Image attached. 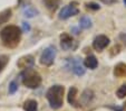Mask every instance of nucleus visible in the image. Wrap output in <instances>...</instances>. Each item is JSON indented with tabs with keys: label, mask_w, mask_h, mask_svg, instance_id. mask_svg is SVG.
I'll use <instances>...</instances> for the list:
<instances>
[{
	"label": "nucleus",
	"mask_w": 126,
	"mask_h": 111,
	"mask_svg": "<svg viewBox=\"0 0 126 111\" xmlns=\"http://www.w3.org/2000/svg\"><path fill=\"white\" fill-rule=\"evenodd\" d=\"M0 38L2 44L8 48H15L19 45L21 39V29L18 26L9 25L0 31Z\"/></svg>",
	"instance_id": "f257e3e1"
},
{
	"label": "nucleus",
	"mask_w": 126,
	"mask_h": 111,
	"mask_svg": "<svg viewBox=\"0 0 126 111\" xmlns=\"http://www.w3.org/2000/svg\"><path fill=\"white\" fill-rule=\"evenodd\" d=\"M64 87L59 84L52 85L48 89L47 93H46V98L49 102L50 108L55 109V110L62 108L64 104Z\"/></svg>",
	"instance_id": "f03ea898"
},
{
	"label": "nucleus",
	"mask_w": 126,
	"mask_h": 111,
	"mask_svg": "<svg viewBox=\"0 0 126 111\" xmlns=\"http://www.w3.org/2000/svg\"><path fill=\"white\" fill-rule=\"evenodd\" d=\"M22 84L25 87L29 88V89H37L39 85L41 84V76L38 72L31 70L30 68H26L24 72L20 74Z\"/></svg>",
	"instance_id": "7ed1b4c3"
},
{
	"label": "nucleus",
	"mask_w": 126,
	"mask_h": 111,
	"mask_svg": "<svg viewBox=\"0 0 126 111\" xmlns=\"http://www.w3.org/2000/svg\"><path fill=\"white\" fill-rule=\"evenodd\" d=\"M56 54H57V51H56L55 47L54 46H48L40 55V58H39L40 64L45 66H50L55 61Z\"/></svg>",
	"instance_id": "20e7f679"
},
{
	"label": "nucleus",
	"mask_w": 126,
	"mask_h": 111,
	"mask_svg": "<svg viewBox=\"0 0 126 111\" xmlns=\"http://www.w3.org/2000/svg\"><path fill=\"white\" fill-rule=\"evenodd\" d=\"M67 67L74 74H76L77 76H81L86 72L83 64L80 63V61L78 58H68V61H67Z\"/></svg>",
	"instance_id": "39448f33"
},
{
	"label": "nucleus",
	"mask_w": 126,
	"mask_h": 111,
	"mask_svg": "<svg viewBox=\"0 0 126 111\" xmlns=\"http://www.w3.org/2000/svg\"><path fill=\"white\" fill-rule=\"evenodd\" d=\"M108 44H110L108 37L105 36V35H98L93 41V48L97 52H102L108 46Z\"/></svg>",
	"instance_id": "423d86ee"
},
{
	"label": "nucleus",
	"mask_w": 126,
	"mask_h": 111,
	"mask_svg": "<svg viewBox=\"0 0 126 111\" xmlns=\"http://www.w3.org/2000/svg\"><path fill=\"white\" fill-rule=\"evenodd\" d=\"M78 12H79L78 8L70 3V5H68V6L63 7V9L60 10V12H59V19L66 20V19H68V18L73 17V16L78 15Z\"/></svg>",
	"instance_id": "0eeeda50"
},
{
	"label": "nucleus",
	"mask_w": 126,
	"mask_h": 111,
	"mask_svg": "<svg viewBox=\"0 0 126 111\" xmlns=\"http://www.w3.org/2000/svg\"><path fill=\"white\" fill-rule=\"evenodd\" d=\"M74 39L67 33H64V34L60 35V46L64 51H69V49L74 48Z\"/></svg>",
	"instance_id": "6e6552de"
},
{
	"label": "nucleus",
	"mask_w": 126,
	"mask_h": 111,
	"mask_svg": "<svg viewBox=\"0 0 126 111\" xmlns=\"http://www.w3.org/2000/svg\"><path fill=\"white\" fill-rule=\"evenodd\" d=\"M33 56L32 55H26L22 56L18 62H17V65L19 68H22V70H26V68H30L31 66L33 65Z\"/></svg>",
	"instance_id": "1a4fd4ad"
},
{
	"label": "nucleus",
	"mask_w": 126,
	"mask_h": 111,
	"mask_svg": "<svg viewBox=\"0 0 126 111\" xmlns=\"http://www.w3.org/2000/svg\"><path fill=\"white\" fill-rule=\"evenodd\" d=\"M77 89L75 87H71L69 89V92H68V95H67V100H68V103L73 107H76V108H79V103L77 101Z\"/></svg>",
	"instance_id": "9d476101"
},
{
	"label": "nucleus",
	"mask_w": 126,
	"mask_h": 111,
	"mask_svg": "<svg viewBox=\"0 0 126 111\" xmlns=\"http://www.w3.org/2000/svg\"><path fill=\"white\" fill-rule=\"evenodd\" d=\"M84 65H85L87 68L95 70V68L98 66V61L94 55H89L85 58V61H84Z\"/></svg>",
	"instance_id": "9b49d317"
},
{
	"label": "nucleus",
	"mask_w": 126,
	"mask_h": 111,
	"mask_svg": "<svg viewBox=\"0 0 126 111\" xmlns=\"http://www.w3.org/2000/svg\"><path fill=\"white\" fill-rule=\"evenodd\" d=\"M114 75L117 77H125L126 76V64L119 63L114 68Z\"/></svg>",
	"instance_id": "f8f14e48"
},
{
	"label": "nucleus",
	"mask_w": 126,
	"mask_h": 111,
	"mask_svg": "<svg viewBox=\"0 0 126 111\" xmlns=\"http://www.w3.org/2000/svg\"><path fill=\"white\" fill-rule=\"evenodd\" d=\"M25 111H38V103L36 100H27L24 103Z\"/></svg>",
	"instance_id": "ddd939ff"
},
{
	"label": "nucleus",
	"mask_w": 126,
	"mask_h": 111,
	"mask_svg": "<svg viewBox=\"0 0 126 111\" xmlns=\"http://www.w3.org/2000/svg\"><path fill=\"white\" fill-rule=\"evenodd\" d=\"M11 16H12L11 9H6V10H3V11H1L0 12V25H3L7 22H9Z\"/></svg>",
	"instance_id": "4468645a"
},
{
	"label": "nucleus",
	"mask_w": 126,
	"mask_h": 111,
	"mask_svg": "<svg viewBox=\"0 0 126 111\" xmlns=\"http://www.w3.org/2000/svg\"><path fill=\"white\" fill-rule=\"evenodd\" d=\"M92 19L89 17H87V16H83V17L80 18V20H79V27L83 29H88L92 27Z\"/></svg>",
	"instance_id": "2eb2a0df"
},
{
	"label": "nucleus",
	"mask_w": 126,
	"mask_h": 111,
	"mask_svg": "<svg viewBox=\"0 0 126 111\" xmlns=\"http://www.w3.org/2000/svg\"><path fill=\"white\" fill-rule=\"evenodd\" d=\"M44 2L47 5V7L49 8L50 10H55L56 8L59 5V1L58 0H44Z\"/></svg>",
	"instance_id": "dca6fc26"
},
{
	"label": "nucleus",
	"mask_w": 126,
	"mask_h": 111,
	"mask_svg": "<svg viewBox=\"0 0 126 111\" xmlns=\"http://www.w3.org/2000/svg\"><path fill=\"white\" fill-rule=\"evenodd\" d=\"M9 62V56L8 55H0V73L3 71L6 65Z\"/></svg>",
	"instance_id": "f3484780"
},
{
	"label": "nucleus",
	"mask_w": 126,
	"mask_h": 111,
	"mask_svg": "<svg viewBox=\"0 0 126 111\" xmlns=\"http://www.w3.org/2000/svg\"><path fill=\"white\" fill-rule=\"evenodd\" d=\"M117 97L119 98V99H123V98L126 97V84L122 85L121 88H119L118 90H117Z\"/></svg>",
	"instance_id": "a211bd4d"
},
{
	"label": "nucleus",
	"mask_w": 126,
	"mask_h": 111,
	"mask_svg": "<svg viewBox=\"0 0 126 111\" xmlns=\"http://www.w3.org/2000/svg\"><path fill=\"white\" fill-rule=\"evenodd\" d=\"M17 90H18V83H17L16 81H12V82H10V84H9V93L10 94L16 93Z\"/></svg>",
	"instance_id": "6ab92c4d"
},
{
	"label": "nucleus",
	"mask_w": 126,
	"mask_h": 111,
	"mask_svg": "<svg viewBox=\"0 0 126 111\" xmlns=\"http://www.w3.org/2000/svg\"><path fill=\"white\" fill-rule=\"evenodd\" d=\"M86 8L92 9V10H98L100 8V6L96 2H88V3H86Z\"/></svg>",
	"instance_id": "aec40b11"
},
{
	"label": "nucleus",
	"mask_w": 126,
	"mask_h": 111,
	"mask_svg": "<svg viewBox=\"0 0 126 111\" xmlns=\"http://www.w3.org/2000/svg\"><path fill=\"white\" fill-rule=\"evenodd\" d=\"M35 14H36V11L33 9H30V8H29L28 10H26V11H25V16H26V17H33V16H35Z\"/></svg>",
	"instance_id": "412c9836"
},
{
	"label": "nucleus",
	"mask_w": 126,
	"mask_h": 111,
	"mask_svg": "<svg viewBox=\"0 0 126 111\" xmlns=\"http://www.w3.org/2000/svg\"><path fill=\"white\" fill-rule=\"evenodd\" d=\"M103 3H105V5H113V3H115L117 1V0H100Z\"/></svg>",
	"instance_id": "4be33fe9"
},
{
	"label": "nucleus",
	"mask_w": 126,
	"mask_h": 111,
	"mask_svg": "<svg viewBox=\"0 0 126 111\" xmlns=\"http://www.w3.org/2000/svg\"><path fill=\"white\" fill-rule=\"evenodd\" d=\"M24 28H25V30H29L30 27H29V25L27 24V22H24Z\"/></svg>",
	"instance_id": "5701e85b"
},
{
	"label": "nucleus",
	"mask_w": 126,
	"mask_h": 111,
	"mask_svg": "<svg viewBox=\"0 0 126 111\" xmlns=\"http://www.w3.org/2000/svg\"><path fill=\"white\" fill-rule=\"evenodd\" d=\"M123 1H124V3H125V6H126V0H123Z\"/></svg>",
	"instance_id": "b1692460"
}]
</instances>
